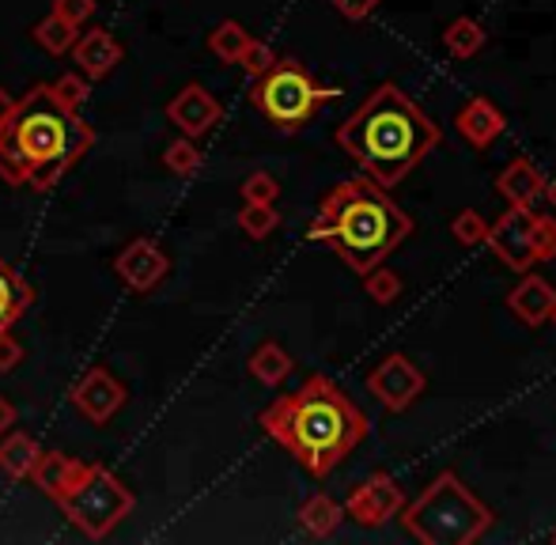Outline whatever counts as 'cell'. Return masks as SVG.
Returning a JSON list of instances; mask_svg holds the SVG:
<instances>
[{
    "label": "cell",
    "instance_id": "32",
    "mask_svg": "<svg viewBox=\"0 0 556 545\" xmlns=\"http://www.w3.org/2000/svg\"><path fill=\"white\" fill-rule=\"evenodd\" d=\"M277 61V53H273V46L269 42H262V38H250V46L242 50V58H239V65L247 68L250 76H262L265 68Z\"/></svg>",
    "mask_w": 556,
    "mask_h": 545
},
{
    "label": "cell",
    "instance_id": "27",
    "mask_svg": "<svg viewBox=\"0 0 556 545\" xmlns=\"http://www.w3.org/2000/svg\"><path fill=\"white\" fill-rule=\"evenodd\" d=\"M239 228L247 231L250 239H269L273 231L280 228V213L273 205H250V201H242Z\"/></svg>",
    "mask_w": 556,
    "mask_h": 545
},
{
    "label": "cell",
    "instance_id": "39",
    "mask_svg": "<svg viewBox=\"0 0 556 545\" xmlns=\"http://www.w3.org/2000/svg\"><path fill=\"white\" fill-rule=\"evenodd\" d=\"M545 198H549V205L556 208V178L553 182H545Z\"/></svg>",
    "mask_w": 556,
    "mask_h": 545
},
{
    "label": "cell",
    "instance_id": "35",
    "mask_svg": "<svg viewBox=\"0 0 556 545\" xmlns=\"http://www.w3.org/2000/svg\"><path fill=\"white\" fill-rule=\"evenodd\" d=\"M556 258V220L542 216L538 224V262H553Z\"/></svg>",
    "mask_w": 556,
    "mask_h": 545
},
{
    "label": "cell",
    "instance_id": "41",
    "mask_svg": "<svg viewBox=\"0 0 556 545\" xmlns=\"http://www.w3.org/2000/svg\"><path fill=\"white\" fill-rule=\"evenodd\" d=\"M553 322H556V310H553Z\"/></svg>",
    "mask_w": 556,
    "mask_h": 545
},
{
    "label": "cell",
    "instance_id": "4",
    "mask_svg": "<svg viewBox=\"0 0 556 545\" xmlns=\"http://www.w3.org/2000/svg\"><path fill=\"white\" fill-rule=\"evenodd\" d=\"M413 236V220L397 208L382 186L371 178L337 182L318 205L307 239L330 243L352 272L364 277L367 269L382 266L405 239Z\"/></svg>",
    "mask_w": 556,
    "mask_h": 545
},
{
    "label": "cell",
    "instance_id": "13",
    "mask_svg": "<svg viewBox=\"0 0 556 545\" xmlns=\"http://www.w3.org/2000/svg\"><path fill=\"white\" fill-rule=\"evenodd\" d=\"M220 118H224L220 99H216L205 84H186V88L167 103V122L190 140L213 134V129L220 126Z\"/></svg>",
    "mask_w": 556,
    "mask_h": 545
},
{
    "label": "cell",
    "instance_id": "33",
    "mask_svg": "<svg viewBox=\"0 0 556 545\" xmlns=\"http://www.w3.org/2000/svg\"><path fill=\"white\" fill-rule=\"evenodd\" d=\"M50 12H58L61 20H68L73 27H84V23L96 15V0H53Z\"/></svg>",
    "mask_w": 556,
    "mask_h": 545
},
{
    "label": "cell",
    "instance_id": "5",
    "mask_svg": "<svg viewBox=\"0 0 556 545\" xmlns=\"http://www.w3.org/2000/svg\"><path fill=\"white\" fill-rule=\"evenodd\" d=\"M402 527L425 545H473L492 531V508L466 489L454 470H443L413 504H402Z\"/></svg>",
    "mask_w": 556,
    "mask_h": 545
},
{
    "label": "cell",
    "instance_id": "18",
    "mask_svg": "<svg viewBox=\"0 0 556 545\" xmlns=\"http://www.w3.org/2000/svg\"><path fill=\"white\" fill-rule=\"evenodd\" d=\"M38 455H42V443H38L35 435L15 432V428H8V432L0 435V473H4V478L30 481V473H35V466H38Z\"/></svg>",
    "mask_w": 556,
    "mask_h": 545
},
{
    "label": "cell",
    "instance_id": "3",
    "mask_svg": "<svg viewBox=\"0 0 556 545\" xmlns=\"http://www.w3.org/2000/svg\"><path fill=\"white\" fill-rule=\"evenodd\" d=\"M440 126L390 80L379 84L364 106L337 126V148L382 190L402 182L440 144Z\"/></svg>",
    "mask_w": 556,
    "mask_h": 545
},
{
    "label": "cell",
    "instance_id": "34",
    "mask_svg": "<svg viewBox=\"0 0 556 545\" xmlns=\"http://www.w3.org/2000/svg\"><path fill=\"white\" fill-rule=\"evenodd\" d=\"M23 345L12 338V330H4L0 333V376H8V371H15L23 364Z\"/></svg>",
    "mask_w": 556,
    "mask_h": 545
},
{
    "label": "cell",
    "instance_id": "19",
    "mask_svg": "<svg viewBox=\"0 0 556 545\" xmlns=\"http://www.w3.org/2000/svg\"><path fill=\"white\" fill-rule=\"evenodd\" d=\"M30 303H35L30 284L20 277V269H12L4 258H0V333L12 330V326L27 315Z\"/></svg>",
    "mask_w": 556,
    "mask_h": 545
},
{
    "label": "cell",
    "instance_id": "30",
    "mask_svg": "<svg viewBox=\"0 0 556 545\" xmlns=\"http://www.w3.org/2000/svg\"><path fill=\"white\" fill-rule=\"evenodd\" d=\"M451 236L458 239L462 246H481L484 236H489V224H484V216L473 213V208H462L451 224Z\"/></svg>",
    "mask_w": 556,
    "mask_h": 545
},
{
    "label": "cell",
    "instance_id": "20",
    "mask_svg": "<svg viewBox=\"0 0 556 545\" xmlns=\"http://www.w3.org/2000/svg\"><path fill=\"white\" fill-rule=\"evenodd\" d=\"M76 470H80V458L61 455V451H42V455H38L35 473H30V481H35L50 500H58V496L73 485Z\"/></svg>",
    "mask_w": 556,
    "mask_h": 545
},
{
    "label": "cell",
    "instance_id": "16",
    "mask_svg": "<svg viewBox=\"0 0 556 545\" xmlns=\"http://www.w3.org/2000/svg\"><path fill=\"white\" fill-rule=\"evenodd\" d=\"M507 307L515 310V318L527 326H545L556 310V292L545 277H522L507 295Z\"/></svg>",
    "mask_w": 556,
    "mask_h": 545
},
{
    "label": "cell",
    "instance_id": "7",
    "mask_svg": "<svg viewBox=\"0 0 556 545\" xmlns=\"http://www.w3.org/2000/svg\"><path fill=\"white\" fill-rule=\"evenodd\" d=\"M337 91L323 88L295 58H277L262 76H254L250 103L265 114L277 129L295 134L303 129L326 103H333Z\"/></svg>",
    "mask_w": 556,
    "mask_h": 545
},
{
    "label": "cell",
    "instance_id": "11",
    "mask_svg": "<svg viewBox=\"0 0 556 545\" xmlns=\"http://www.w3.org/2000/svg\"><path fill=\"white\" fill-rule=\"evenodd\" d=\"M402 504H405L402 485H397L390 473L375 470L371 478L359 481V485L349 493V500H344V516H352V523L375 531V527L390 523V519L402 511Z\"/></svg>",
    "mask_w": 556,
    "mask_h": 545
},
{
    "label": "cell",
    "instance_id": "6",
    "mask_svg": "<svg viewBox=\"0 0 556 545\" xmlns=\"http://www.w3.org/2000/svg\"><path fill=\"white\" fill-rule=\"evenodd\" d=\"M53 504L65 511V519L84 534V538L103 542L114 534V527H122L125 519L132 516L137 496H132L106 466L80 462L73 485H68Z\"/></svg>",
    "mask_w": 556,
    "mask_h": 545
},
{
    "label": "cell",
    "instance_id": "38",
    "mask_svg": "<svg viewBox=\"0 0 556 545\" xmlns=\"http://www.w3.org/2000/svg\"><path fill=\"white\" fill-rule=\"evenodd\" d=\"M12 111H15V99L8 96L4 88H0V126H4V122L12 118Z\"/></svg>",
    "mask_w": 556,
    "mask_h": 545
},
{
    "label": "cell",
    "instance_id": "10",
    "mask_svg": "<svg viewBox=\"0 0 556 545\" xmlns=\"http://www.w3.org/2000/svg\"><path fill=\"white\" fill-rule=\"evenodd\" d=\"M167 272H170L167 251H163V246L155 243V239H148V236L129 239V243H125L122 251H117V258H114V277L137 295L155 292V288L167 280Z\"/></svg>",
    "mask_w": 556,
    "mask_h": 545
},
{
    "label": "cell",
    "instance_id": "36",
    "mask_svg": "<svg viewBox=\"0 0 556 545\" xmlns=\"http://www.w3.org/2000/svg\"><path fill=\"white\" fill-rule=\"evenodd\" d=\"M382 0H333V8L344 15V20H352V23H359V20H367V15L379 8Z\"/></svg>",
    "mask_w": 556,
    "mask_h": 545
},
{
    "label": "cell",
    "instance_id": "1",
    "mask_svg": "<svg viewBox=\"0 0 556 545\" xmlns=\"http://www.w3.org/2000/svg\"><path fill=\"white\" fill-rule=\"evenodd\" d=\"M257 428L323 481L367 440L371 424L330 376H307L300 391L280 394L257 413Z\"/></svg>",
    "mask_w": 556,
    "mask_h": 545
},
{
    "label": "cell",
    "instance_id": "24",
    "mask_svg": "<svg viewBox=\"0 0 556 545\" xmlns=\"http://www.w3.org/2000/svg\"><path fill=\"white\" fill-rule=\"evenodd\" d=\"M443 46H446V53H451V58L469 61L473 53H481L484 27L477 20H469V15H458V20H451V27L443 30Z\"/></svg>",
    "mask_w": 556,
    "mask_h": 545
},
{
    "label": "cell",
    "instance_id": "15",
    "mask_svg": "<svg viewBox=\"0 0 556 545\" xmlns=\"http://www.w3.org/2000/svg\"><path fill=\"white\" fill-rule=\"evenodd\" d=\"M504 126H507L504 114H500L496 103H489L484 96L462 103V111L454 114V129H458V137L466 140L469 148H477V152H484L492 140L504 134Z\"/></svg>",
    "mask_w": 556,
    "mask_h": 545
},
{
    "label": "cell",
    "instance_id": "8",
    "mask_svg": "<svg viewBox=\"0 0 556 545\" xmlns=\"http://www.w3.org/2000/svg\"><path fill=\"white\" fill-rule=\"evenodd\" d=\"M538 224L542 216L534 213V205H511L496 224H489L484 243L507 269L530 272L538 266Z\"/></svg>",
    "mask_w": 556,
    "mask_h": 545
},
{
    "label": "cell",
    "instance_id": "31",
    "mask_svg": "<svg viewBox=\"0 0 556 545\" xmlns=\"http://www.w3.org/2000/svg\"><path fill=\"white\" fill-rule=\"evenodd\" d=\"M53 91H58V99L65 106H73V111H80L84 103H88V96H91V80L84 73H65L58 84H50Z\"/></svg>",
    "mask_w": 556,
    "mask_h": 545
},
{
    "label": "cell",
    "instance_id": "17",
    "mask_svg": "<svg viewBox=\"0 0 556 545\" xmlns=\"http://www.w3.org/2000/svg\"><path fill=\"white\" fill-rule=\"evenodd\" d=\"M496 193L507 201V205H534L538 198H545V178L542 170L530 160H511L496 178Z\"/></svg>",
    "mask_w": 556,
    "mask_h": 545
},
{
    "label": "cell",
    "instance_id": "29",
    "mask_svg": "<svg viewBox=\"0 0 556 545\" xmlns=\"http://www.w3.org/2000/svg\"><path fill=\"white\" fill-rule=\"evenodd\" d=\"M239 193H242V201H250V205H273V201L280 198V182L269 175V170H254V175L242 178Z\"/></svg>",
    "mask_w": 556,
    "mask_h": 545
},
{
    "label": "cell",
    "instance_id": "28",
    "mask_svg": "<svg viewBox=\"0 0 556 545\" xmlns=\"http://www.w3.org/2000/svg\"><path fill=\"white\" fill-rule=\"evenodd\" d=\"M364 288H367V295H371L375 303H394L397 295H402V277H397L394 269H387V266H375V269H367L364 272Z\"/></svg>",
    "mask_w": 556,
    "mask_h": 545
},
{
    "label": "cell",
    "instance_id": "14",
    "mask_svg": "<svg viewBox=\"0 0 556 545\" xmlns=\"http://www.w3.org/2000/svg\"><path fill=\"white\" fill-rule=\"evenodd\" d=\"M68 53H73V61L80 65V73L88 76V80H96V84L106 80V76H111L114 68L122 65V58H125L122 42H117L114 30H106V27L80 30Z\"/></svg>",
    "mask_w": 556,
    "mask_h": 545
},
{
    "label": "cell",
    "instance_id": "25",
    "mask_svg": "<svg viewBox=\"0 0 556 545\" xmlns=\"http://www.w3.org/2000/svg\"><path fill=\"white\" fill-rule=\"evenodd\" d=\"M35 42L42 46L46 53H53V58H65L68 50H73V42H76V35H80V27H73L68 20H61L58 12H50L46 20H38L35 23Z\"/></svg>",
    "mask_w": 556,
    "mask_h": 545
},
{
    "label": "cell",
    "instance_id": "23",
    "mask_svg": "<svg viewBox=\"0 0 556 545\" xmlns=\"http://www.w3.org/2000/svg\"><path fill=\"white\" fill-rule=\"evenodd\" d=\"M250 30L242 27V23H235V20H224V23H216L213 30H208V38H205V46L216 53V58L224 61V65H239V58H242V50L250 46Z\"/></svg>",
    "mask_w": 556,
    "mask_h": 545
},
{
    "label": "cell",
    "instance_id": "40",
    "mask_svg": "<svg viewBox=\"0 0 556 545\" xmlns=\"http://www.w3.org/2000/svg\"><path fill=\"white\" fill-rule=\"evenodd\" d=\"M549 542H556V531H553V534H549Z\"/></svg>",
    "mask_w": 556,
    "mask_h": 545
},
{
    "label": "cell",
    "instance_id": "2",
    "mask_svg": "<svg viewBox=\"0 0 556 545\" xmlns=\"http://www.w3.org/2000/svg\"><path fill=\"white\" fill-rule=\"evenodd\" d=\"M96 144L80 111L65 106L50 84H35L15 99L12 118L0 126V178L8 186L50 190Z\"/></svg>",
    "mask_w": 556,
    "mask_h": 545
},
{
    "label": "cell",
    "instance_id": "26",
    "mask_svg": "<svg viewBox=\"0 0 556 545\" xmlns=\"http://www.w3.org/2000/svg\"><path fill=\"white\" fill-rule=\"evenodd\" d=\"M201 163H205V155H201L198 140H190V137H178L163 148V167L178 178H193L201 170Z\"/></svg>",
    "mask_w": 556,
    "mask_h": 545
},
{
    "label": "cell",
    "instance_id": "37",
    "mask_svg": "<svg viewBox=\"0 0 556 545\" xmlns=\"http://www.w3.org/2000/svg\"><path fill=\"white\" fill-rule=\"evenodd\" d=\"M15 420H20V409H15L4 394H0V435H4L8 428H15Z\"/></svg>",
    "mask_w": 556,
    "mask_h": 545
},
{
    "label": "cell",
    "instance_id": "12",
    "mask_svg": "<svg viewBox=\"0 0 556 545\" xmlns=\"http://www.w3.org/2000/svg\"><path fill=\"white\" fill-rule=\"evenodd\" d=\"M68 402H73L76 413H80L84 420H91V424H111L117 413L125 409V402H129V391H125L106 368H88L73 383Z\"/></svg>",
    "mask_w": 556,
    "mask_h": 545
},
{
    "label": "cell",
    "instance_id": "22",
    "mask_svg": "<svg viewBox=\"0 0 556 545\" xmlns=\"http://www.w3.org/2000/svg\"><path fill=\"white\" fill-rule=\"evenodd\" d=\"M247 368H250V376H254L262 386H280L288 376H292L295 364H292V356H288L285 348L277 345V341H262V345L250 353Z\"/></svg>",
    "mask_w": 556,
    "mask_h": 545
},
{
    "label": "cell",
    "instance_id": "9",
    "mask_svg": "<svg viewBox=\"0 0 556 545\" xmlns=\"http://www.w3.org/2000/svg\"><path fill=\"white\" fill-rule=\"evenodd\" d=\"M425 386H428L425 371L402 353H390L387 360L367 371V391H371V398L387 413H405L425 394Z\"/></svg>",
    "mask_w": 556,
    "mask_h": 545
},
{
    "label": "cell",
    "instance_id": "21",
    "mask_svg": "<svg viewBox=\"0 0 556 545\" xmlns=\"http://www.w3.org/2000/svg\"><path fill=\"white\" fill-rule=\"evenodd\" d=\"M341 519H344V508L333 500V496H326V493L307 496V500H303V508H300L303 534H311V538H318V542L333 538L337 527H341Z\"/></svg>",
    "mask_w": 556,
    "mask_h": 545
}]
</instances>
